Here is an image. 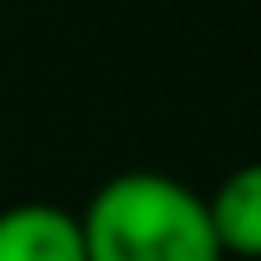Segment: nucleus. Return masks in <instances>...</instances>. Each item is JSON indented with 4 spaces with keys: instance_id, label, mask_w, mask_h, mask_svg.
Returning a JSON list of instances; mask_svg holds the SVG:
<instances>
[{
    "instance_id": "f257e3e1",
    "label": "nucleus",
    "mask_w": 261,
    "mask_h": 261,
    "mask_svg": "<svg viewBox=\"0 0 261 261\" xmlns=\"http://www.w3.org/2000/svg\"><path fill=\"white\" fill-rule=\"evenodd\" d=\"M77 223L87 261H223L208 198L160 169L112 174Z\"/></svg>"
},
{
    "instance_id": "f03ea898",
    "label": "nucleus",
    "mask_w": 261,
    "mask_h": 261,
    "mask_svg": "<svg viewBox=\"0 0 261 261\" xmlns=\"http://www.w3.org/2000/svg\"><path fill=\"white\" fill-rule=\"evenodd\" d=\"M0 261H87L77 213L58 203L0 208Z\"/></svg>"
},
{
    "instance_id": "7ed1b4c3",
    "label": "nucleus",
    "mask_w": 261,
    "mask_h": 261,
    "mask_svg": "<svg viewBox=\"0 0 261 261\" xmlns=\"http://www.w3.org/2000/svg\"><path fill=\"white\" fill-rule=\"evenodd\" d=\"M208 218L223 256L261 261V160L232 169L208 198Z\"/></svg>"
}]
</instances>
